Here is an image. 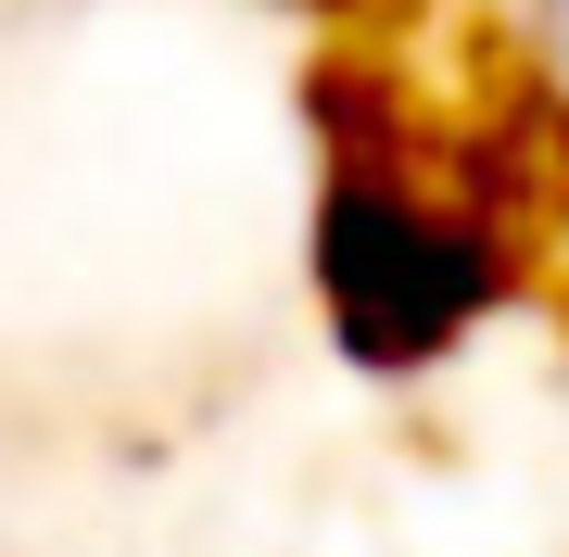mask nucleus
<instances>
[{
	"label": "nucleus",
	"mask_w": 569,
	"mask_h": 557,
	"mask_svg": "<svg viewBox=\"0 0 569 557\" xmlns=\"http://www.w3.org/2000/svg\"><path fill=\"white\" fill-rule=\"evenodd\" d=\"M519 51H531V102L569 140V0H519Z\"/></svg>",
	"instance_id": "obj_2"
},
{
	"label": "nucleus",
	"mask_w": 569,
	"mask_h": 557,
	"mask_svg": "<svg viewBox=\"0 0 569 557\" xmlns=\"http://www.w3.org/2000/svg\"><path fill=\"white\" fill-rule=\"evenodd\" d=\"M531 291V241L468 216L430 166H329L317 178V317L367 380L443 368Z\"/></svg>",
	"instance_id": "obj_1"
}]
</instances>
